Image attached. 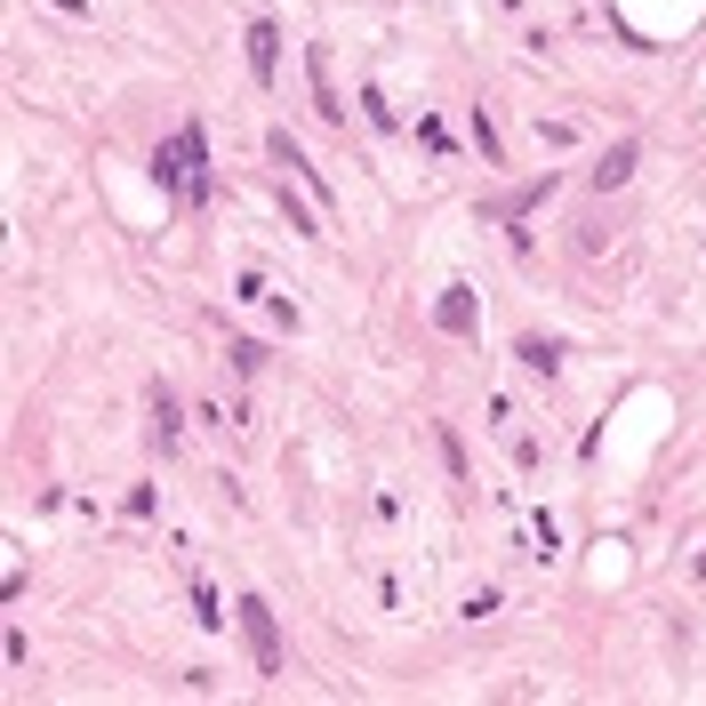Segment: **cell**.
Returning a JSON list of instances; mask_svg holds the SVG:
<instances>
[{"mask_svg": "<svg viewBox=\"0 0 706 706\" xmlns=\"http://www.w3.org/2000/svg\"><path fill=\"white\" fill-rule=\"evenodd\" d=\"M153 177H161L169 193H185V201L201 210V201H210V137H201L193 121H185V137H169V144L153 153Z\"/></svg>", "mask_w": 706, "mask_h": 706, "instance_id": "obj_1", "label": "cell"}, {"mask_svg": "<svg viewBox=\"0 0 706 706\" xmlns=\"http://www.w3.org/2000/svg\"><path fill=\"white\" fill-rule=\"evenodd\" d=\"M241 634H249V658H257V675L274 682V675H281V627H274V602H265V594L241 602Z\"/></svg>", "mask_w": 706, "mask_h": 706, "instance_id": "obj_2", "label": "cell"}, {"mask_svg": "<svg viewBox=\"0 0 706 706\" xmlns=\"http://www.w3.org/2000/svg\"><path fill=\"white\" fill-rule=\"evenodd\" d=\"M634 161H642V153H634V137H618V144H610V153H602V161H594V193H618V185H627V177H634Z\"/></svg>", "mask_w": 706, "mask_h": 706, "instance_id": "obj_3", "label": "cell"}, {"mask_svg": "<svg viewBox=\"0 0 706 706\" xmlns=\"http://www.w3.org/2000/svg\"><path fill=\"white\" fill-rule=\"evenodd\" d=\"M433 322H442L450 338H474V322H482L474 314V289H442V298H433Z\"/></svg>", "mask_w": 706, "mask_h": 706, "instance_id": "obj_4", "label": "cell"}, {"mask_svg": "<svg viewBox=\"0 0 706 706\" xmlns=\"http://www.w3.org/2000/svg\"><path fill=\"white\" fill-rule=\"evenodd\" d=\"M177 442H185L177 402H169V386H153V450H161V458H177Z\"/></svg>", "mask_w": 706, "mask_h": 706, "instance_id": "obj_5", "label": "cell"}, {"mask_svg": "<svg viewBox=\"0 0 706 706\" xmlns=\"http://www.w3.org/2000/svg\"><path fill=\"white\" fill-rule=\"evenodd\" d=\"M546 193H554V177H530L522 193H506V201H497L490 217H497V225H522V217H530V210H538V201H546Z\"/></svg>", "mask_w": 706, "mask_h": 706, "instance_id": "obj_6", "label": "cell"}, {"mask_svg": "<svg viewBox=\"0 0 706 706\" xmlns=\"http://www.w3.org/2000/svg\"><path fill=\"white\" fill-rule=\"evenodd\" d=\"M274 33L281 25H265V16L249 25V73H257V89H274Z\"/></svg>", "mask_w": 706, "mask_h": 706, "instance_id": "obj_7", "label": "cell"}, {"mask_svg": "<svg viewBox=\"0 0 706 706\" xmlns=\"http://www.w3.org/2000/svg\"><path fill=\"white\" fill-rule=\"evenodd\" d=\"M265 153H274V161H281V169H298V177H314V161H305V153H298V137H289V129H274V137H265ZM314 185H322V177H314ZM322 201H329V193H322Z\"/></svg>", "mask_w": 706, "mask_h": 706, "instance_id": "obj_8", "label": "cell"}, {"mask_svg": "<svg viewBox=\"0 0 706 706\" xmlns=\"http://www.w3.org/2000/svg\"><path fill=\"white\" fill-rule=\"evenodd\" d=\"M522 362L538 369V378H554V369H563V345H554V338H522Z\"/></svg>", "mask_w": 706, "mask_h": 706, "instance_id": "obj_9", "label": "cell"}, {"mask_svg": "<svg viewBox=\"0 0 706 706\" xmlns=\"http://www.w3.org/2000/svg\"><path fill=\"white\" fill-rule=\"evenodd\" d=\"M474 144H482V161H506V144H497V121L474 113Z\"/></svg>", "mask_w": 706, "mask_h": 706, "instance_id": "obj_10", "label": "cell"}, {"mask_svg": "<svg viewBox=\"0 0 706 706\" xmlns=\"http://www.w3.org/2000/svg\"><path fill=\"white\" fill-rule=\"evenodd\" d=\"M193 618H201V627H217V618H225L217 594H210V578H193Z\"/></svg>", "mask_w": 706, "mask_h": 706, "instance_id": "obj_11", "label": "cell"}, {"mask_svg": "<svg viewBox=\"0 0 706 706\" xmlns=\"http://www.w3.org/2000/svg\"><path fill=\"white\" fill-rule=\"evenodd\" d=\"M234 369H241V378H257V369H265V345L241 338V345H234Z\"/></svg>", "mask_w": 706, "mask_h": 706, "instance_id": "obj_12", "label": "cell"}]
</instances>
